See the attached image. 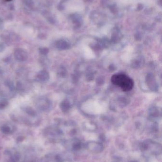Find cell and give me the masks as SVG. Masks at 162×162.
<instances>
[{
  "instance_id": "cell-6",
  "label": "cell",
  "mask_w": 162,
  "mask_h": 162,
  "mask_svg": "<svg viewBox=\"0 0 162 162\" xmlns=\"http://www.w3.org/2000/svg\"><path fill=\"white\" fill-rule=\"evenodd\" d=\"M8 101L5 100L0 101V109H3L5 108L8 105Z\"/></svg>"
},
{
  "instance_id": "cell-3",
  "label": "cell",
  "mask_w": 162,
  "mask_h": 162,
  "mask_svg": "<svg viewBox=\"0 0 162 162\" xmlns=\"http://www.w3.org/2000/svg\"><path fill=\"white\" fill-rule=\"evenodd\" d=\"M87 147L89 150L94 153L100 152L103 149V147L101 144L95 142H88L87 145Z\"/></svg>"
},
{
  "instance_id": "cell-2",
  "label": "cell",
  "mask_w": 162,
  "mask_h": 162,
  "mask_svg": "<svg viewBox=\"0 0 162 162\" xmlns=\"http://www.w3.org/2000/svg\"><path fill=\"white\" fill-rule=\"evenodd\" d=\"M14 54L15 59L20 62L25 61L28 58L27 53L26 51L21 48L16 49L14 51Z\"/></svg>"
},
{
  "instance_id": "cell-1",
  "label": "cell",
  "mask_w": 162,
  "mask_h": 162,
  "mask_svg": "<svg viewBox=\"0 0 162 162\" xmlns=\"http://www.w3.org/2000/svg\"><path fill=\"white\" fill-rule=\"evenodd\" d=\"M111 80L114 84L119 87L125 92L131 90L134 84V81L131 78L122 74L114 75L112 76Z\"/></svg>"
},
{
  "instance_id": "cell-4",
  "label": "cell",
  "mask_w": 162,
  "mask_h": 162,
  "mask_svg": "<svg viewBox=\"0 0 162 162\" xmlns=\"http://www.w3.org/2000/svg\"><path fill=\"white\" fill-rule=\"evenodd\" d=\"M37 77L40 81H47L49 79V73L45 70L40 71L38 73Z\"/></svg>"
},
{
  "instance_id": "cell-7",
  "label": "cell",
  "mask_w": 162,
  "mask_h": 162,
  "mask_svg": "<svg viewBox=\"0 0 162 162\" xmlns=\"http://www.w3.org/2000/svg\"><path fill=\"white\" fill-rule=\"evenodd\" d=\"M39 51L40 52V53L42 55H45L48 54V53L49 52V49L47 48H40L39 49Z\"/></svg>"
},
{
  "instance_id": "cell-5",
  "label": "cell",
  "mask_w": 162,
  "mask_h": 162,
  "mask_svg": "<svg viewBox=\"0 0 162 162\" xmlns=\"http://www.w3.org/2000/svg\"><path fill=\"white\" fill-rule=\"evenodd\" d=\"M25 111L27 113L32 116H34L36 114V112L33 109V108L29 107H27V108H26Z\"/></svg>"
}]
</instances>
